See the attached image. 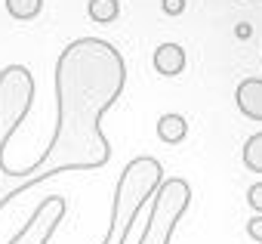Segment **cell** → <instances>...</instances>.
Listing matches in <instances>:
<instances>
[{
	"instance_id": "8fae6325",
	"label": "cell",
	"mask_w": 262,
	"mask_h": 244,
	"mask_svg": "<svg viewBox=\"0 0 262 244\" xmlns=\"http://www.w3.org/2000/svg\"><path fill=\"white\" fill-rule=\"evenodd\" d=\"M185 10V0H164V13L167 16H179Z\"/></svg>"
},
{
	"instance_id": "ba28073f",
	"label": "cell",
	"mask_w": 262,
	"mask_h": 244,
	"mask_svg": "<svg viewBox=\"0 0 262 244\" xmlns=\"http://www.w3.org/2000/svg\"><path fill=\"white\" fill-rule=\"evenodd\" d=\"M90 19L99 25H111L120 16V0H90Z\"/></svg>"
},
{
	"instance_id": "6da1fadb",
	"label": "cell",
	"mask_w": 262,
	"mask_h": 244,
	"mask_svg": "<svg viewBox=\"0 0 262 244\" xmlns=\"http://www.w3.org/2000/svg\"><path fill=\"white\" fill-rule=\"evenodd\" d=\"M126 62L117 47L102 37H77L56 59V130L47 152L25 170L7 167L0 176L19 179V195L71 170H99L111 161V146L102 133V114L120 99Z\"/></svg>"
},
{
	"instance_id": "8992f818",
	"label": "cell",
	"mask_w": 262,
	"mask_h": 244,
	"mask_svg": "<svg viewBox=\"0 0 262 244\" xmlns=\"http://www.w3.org/2000/svg\"><path fill=\"white\" fill-rule=\"evenodd\" d=\"M155 68H158V74H164V77L182 74V68H185V50H182L179 44H161V47L155 50Z\"/></svg>"
},
{
	"instance_id": "277c9868",
	"label": "cell",
	"mask_w": 262,
	"mask_h": 244,
	"mask_svg": "<svg viewBox=\"0 0 262 244\" xmlns=\"http://www.w3.org/2000/svg\"><path fill=\"white\" fill-rule=\"evenodd\" d=\"M65 210H68V207H65V198H59V195L43 198V201L34 207L28 226H22V232H16L7 244H50V238L56 235V229H59Z\"/></svg>"
},
{
	"instance_id": "7a4b0ae2",
	"label": "cell",
	"mask_w": 262,
	"mask_h": 244,
	"mask_svg": "<svg viewBox=\"0 0 262 244\" xmlns=\"http://www.w3.org/2000/svg\"><path fill=\"white\" fill-rule=\"evenodd\" d=\"M161 179H164V167L151 155H139L123 167L117 189H114L111 219H108V232H105L102 244H126V238L133 235L136 216L142 213L145 201L155 195Z\"/></svg>"
},
{
	"instance_id": "52a82bcc",
	"label": "cell",
	"mask_w": 262,
	"mask_h": 244,
	"mask_svg": "<svg viewBox=\"0 0 262 244\" xmlns=\"http://www.w3.org/2000/svg\"><path fill=\"white\" fill-rule=\"evenodd\" d=\"M158 136H161V143H167V146L182 143V139L188 136V120H185L182 114H176V111L164 114V117L158 120Z\"/></svg>"
},
{
	"instance_id": "5b68a950",
	"label": "cell",
	"mask_w": 262,
	"mask_h": 244,
	"mask_svg": "<svg viewBox=\"0 0 262 244\" xmlns=\"http://www.w3.org/2000/svg\"><path fill=\"white\" fill-rule=\"evenodd\" d=\"M234 102L250 120H262V77H247L234 90Z\"/></svg>"
},
{
	"instance_id": "9c48e42d",
	"label": "cell",
	"mask_w": 262,
	"mask_h": 244,
	"mask_svg": "<svg viewBox=\"0 0 262 244\" xmlns=\"http://www.w3.org/2000/svg\"><path fill=\"white\" fill-rule=\"evenodd\" d=\"M244 167L253 170V173H262V133H253L247 143H244Z\"/></svg>"
},
{
	"instance_id": "30bf717a",
	"label": "cell",
	"mask_w": 262,
	"mask_h": 244,
	"mask_svg": "<svg viewBox=\"0 0 262 244\" xmlns=\"http://www.w3.org/2000/svg\"><path fill=\"white\" fill-rule=\"evenodd\" d=\"M7 10H10L13 19L28 22V19H34V16H40L43 0H7Z\"/></svg>"
},
{
	"instance_id": "7c38bea8",
	"label": "cell",
	"mask_w": 262,
	"mask_h": 244,
	"mask_svg": "<svg viewBox=\"0 0 262 244\" xmlns=\"http://www.w3.org/2000/svg\"><path fill=\"white\" fill-rule=\"evenodd\" d=\"M250 34H253V28H250L247 22H241V25H237V37H250Z\"/></svg>"
},
{
	"instance_id": "3957f363",
	"label": "cell",
	"mask_w": 262,
	"mask_h": 244,
	"mask_svg": "<svg viewBox=\"0 0 262 244\" xmlns=\"http://www.w3.org/2000/svg\"><path fill=\"white\" fill-rule=\"evenodd\" d=\"M34 102V77L25 65H7L0 71V158L7 152L10 136L22 127ZM16 195L0 192V210H4Z\"/></svg>"
}]
</instances>
